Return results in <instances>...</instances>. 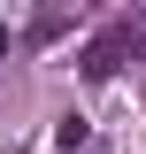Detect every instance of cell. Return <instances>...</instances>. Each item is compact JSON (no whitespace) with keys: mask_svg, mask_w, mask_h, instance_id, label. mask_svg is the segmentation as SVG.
Segmentation results:
<instances>
[{"mask_svg":"<svg viewBox=\"0 0 146 154\" xmlns=\"http://www.w3.org/2000/svg\"><path fill=\"white\" fill-rule=\"evenodd\" d=\"M123 54H146V16H115L108 31L85 46V77L92 85H108L115 69H123Z\"/></svg>","mask_w":146,"mask_h":154,"instance_id":"6da1fadb","label":"cell"},{"mask_svg":"<svg viewBox=\"0 0 146 154\" xmlns=\"http://www.w3.org/2000/svg\"><path fill=\"white\" fill-rule=\"evenodd\" d=\"M69 16H77V8H38L23 38H31V46H46V38H62V31H69Z\"/></svg>","mask_w":146,"mask_h":154,"instance_id":"7a4b0ae2","label":"cell"},{"mask_svg":"<svg viewBox=\"0 0 146 154\" xmlns=\"http://www.w3.org/2000/svg\"><path fill=\"white\" fill-rule=\"evenodd\" d=\"M54 146H62V154H92V131H85V116H62V123H54Z\"/></svg>","mask_w":146,"mask_h":154,"instance_id":"3957f363","label":"cell"},{"mask_svg":"<svg viewBox=\"0 0 146 154\" xmlns=\"http://www.w3.org/2000/svg\"><path fill=\"white\" fill-rule=\"evenodd\" d=\"M92 154H100V146H92Z\"/></svg>","mask_w":146,"mask_h":154,"instance_id":"277c9868","label":"cell"}]
</instances>
